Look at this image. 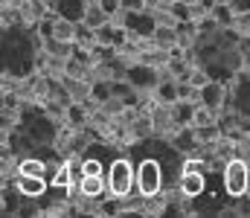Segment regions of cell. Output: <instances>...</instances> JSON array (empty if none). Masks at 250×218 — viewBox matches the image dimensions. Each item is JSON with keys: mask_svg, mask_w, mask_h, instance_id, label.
<instances>
[{"mask_svg": "<svg viewBox=\"0 0 250 218\" xmlns=\"http://www.w3.org/2000/svg\"><path fill=\"white\" fill-rule=\"evenodd\" d=\"M134 183H137V172H134L131 160H125V157L114 160L111 169H108V192L117 195V198H125L134 189Z\"/></svg>", "mask_w": 250, "mask_h": 218, "instance_id": "6da1fadb", "label": "cell"}, {"mask_svg": "<svg viewBox=\"0 0 250 218\" xmlns=\"http://www.w3.org/2000/svg\"><path fill=\"white\" fill-rule=\"evenodd\" d=\"M250 183V163L245 160H230L224 166V189L230 198H248Z\"/></svg>", "mask_w": 250, "mask_h": 218, "instance_id": "7a4b0ae2", "label": "cell"}, {"mask_svg": "<svg viewBox=\"0 0 250 218\" xmlns=\"http://www.w3.org/2000/svg\"><path fill=\"white\" fill-rule=\"evenodd\" d=\"M160 186H163V169H160V163L154 157L143 160L137 166V189H140V195L143 198H154L160 192Z\"/></svg>", "mask_w": 250, "mask_h": 218, "instance_id": "3957f363", "label": "cell"}, {"mask_svg": "<svg viewBox=\"0 0 250 218\" xmlns=\"http://www.w3.org/2000/svg\"><path fill=\"white\" fill-rule=\"evenodd\" d=\"M15 189H18L23 198H44V192H47V178H44V175H23V172H18Z\"/></svg>", "mask_w": 250, "mask_h": 218, "instance_id": "277c9868", "label": "cell"}, {"mask_svg": "<svg viewBox=\"0 0 250 218\" xmlns=\"http://www.w3.org/2000/svg\"><path fill=\"white\" fill-rule=\"evenodd\" d=\"M204 189H207L204 169H184V175H181V192L187 198H201Z\"/></svg>", "mask_w": 250, "mask_h": 218, "instance_id": "5b68a950", "label": "cell"}, {"mask_svg": "<svg viewBox=\"0 0 250 218\" xmlns=\"http://www.w3.org/2000/svg\"><path fill=\"white\" fill-rule=\"evenodd\" d=\"M79 192L84 198H102L105 195V175H82L79 178Z\"/></svg>", "mask_w": 250, "mask_h": 218, "instance_id": "8992f818", "label": "cell"}, {"mask_svg": "<svg viewBox=\"0 0 250 218\" xmlns=\"http://www.w3.org/2000/svg\"><path fill=\"white\" fill-rule=\"evenodd\" d=\"M125 26H131V29L140 32V35H154V32H157L154 20H151L148 15H143V12H128V15H125Z\"/></svg>", "mask_w": 250, "mask_h": 218, "instance_id": "52a82bcc", "label": "cell"}, {"mask_svg": "<svg viewBox=\"0 0 250 218\" xmlns=\"http://www.w3.org/2000/svg\"><path fill=\"white\" fill-rule=\"evenodd\" d=\"M59 15L70 18V20H84V12H87V0H59Z\"/></svg>", "mask_w": 250, "mask_h": 218, "instance_id": "ba28073f", "label": "cell"}, {"mask_svg": "<svg viewBox=\"0 0 250 218\" xmlns=\"http://www.w3.org/2000/svg\"><path fill=\"white\" fill-rule=\"evenodd\" d=\"M105 20H108V12L102 9V3H87L84 23H87V26H93V29H99V26H105Z\"/></svg>", "mask_w": 250, "mask_h": 218, "instance_id": "9c48e42d", "label": "cell"}, {"mask_svg": "<svg viewBox=\"0 0 250 218\" xmlns=\"http://www.w3.org/2000/svg\"><path fill=\"white\" fill-rule=\"evenodd\" d=\"M201 105L209 108V111L218 108V105H221V84H215V81H212V84H204V87H201Z\"/></svg>", "mask_w": 250, "mask_h": 218, "instance_id": "30bf717a", "label": "cell"}, {"mask_svg": "<svg viewBox=\"0 0 250 218\" xmlns=\"http://www.w3.org/2000/svg\"><path fill=\"white\" fill-rule=\"evenodd\" d=\"M128 81H131V84H154V70H148V67H134V70H128Z\"/></svg>", "mask_w": 250, "mask_h": 218, "instance_id": "8fae6325", "label": "cell"}, {"mask_svg": "<svg viewBox=\"0 0 250 218\" xmlns=\"http://www.w3.org/2000/svg\"><path fill=\"white\" fill-rule=\"evenodd\" d=\"M21 172H23V175H47V166H44V160L29 157V160L21 163Z\"/></svg>", "mask_w": 250, "mask_h": 218, "instance_id": "7c38bea8", "label": "cell"}, {"mask_svg": "<svg viewBox=\"0 0 250 218\" xmlns=\"http://www.w3.org/2000/svg\"><path fill=\"white\" fill-rule=\"evenodd\" d=\"M178 96H181V93H178V87H175L172 81H166V84H160V99H163V102H175Z\"/></svg>", "mask_w": 250, "mask_h": 218, "instance_id": "4fadbf2b", "label": "cell"}, {"mask_svg": "<svg viewBox=\"0 0 250 218\" xmlns=\"http://www.w3.org/2000/svg\"><path fill=\"white\" fill-rule=\"evenodd\" d=\"M82 175H105V172H102V163L90 157V160H84V163H82Z\"/></svg>", "mask_w": 250, "mask_h": 218, "instance_id": "5bb4252c", "label": "cell"}, {"mask_svg": "<svg viewBox=\"0 0 250 218\" xmlns=\"http://www.w3.org/2000/svg\"><path fill=\"white\" fill-rule=\"evenodd\" d=\"M154 38H157V41H163V44H169V41H175L178 35H175V29H169V26H160V29L154 32Z\"/></svg>", "mask_w": 250, "mask_h": 218, "instance_id": "9a60e30c", "label": "cell"}, {"mask_svg": "<svg viewBox=\"0 0 250 218\" xmlns=\"http://www.w3.org/2000/svg\"><path fill=\"white\" fill-rule=\"evenodd\" d=\"M227 3H230V9H233L236 15H242V12L250 15V0H227Z\"/></svg>", "mask_w": 250, "mask_h": 218, "instance_id": "2e32d148", "label": "cell"}, {"mask_svg": "<svg viewBox=\"0 0 250 218\" xmlns=\"http://www.w3.org/2000/svg\"><path fill=\"white\" fill-rule=\"evenodd\" d=\"M146 0H123V9L125 12H143Z\"/></svg>", "mask_w": 250, "mask_h": 218, "instance_id": "e0dca14e", "label": "cell"}, {"mask_svg": "<svg viewBox=\"0 0 250 218\" xmlns=\"http://www.w3.org/2000/svg\"><path fill=\"white\" fill-rule=\"evenodd\" d=\"M99 3H102V9H105L108 15H114V12L123 6V0H99Z\"/></svg>", "mask_w": 250, "mask_h": 218, "instance_id": "ac0fdd59", "label": "cell"}, {"mask_svg": "<svg viewBox=\"0 0 250 218\" xmlns=\"http://www.w3.org/2000/svg\"><path fill=\"white\" fill-rule=\"evenodd\" d=\"M70 119H73V122H84V114H82L79 105H70Z\"/></svg>", "mask_w": 250, "mask_h": 218, "instance_id": "d6986e66", "label": "cell"}, {"mask_svg": "<svg viewBox=\"0 0 250 218\" xmlns=\"http://www.w3.org/2000/svg\"><path fill=\"white\" fill-rule=\"evenodd\" d=\"M87 3H99V0H87Z\"/></svg>", "mask_w": 250, "mask_h": 218, "instance_id": "ffe728a7", "label": "cell"}, {"mask_svg": "<svg viewBox=\"0 0 250 218\" xmlns=\"http://www.w3.org/2000/svg\"><path fill=\"white\" fill-rule=\"evenodd\" d=\"M3 3H9V0H3Z\"/></svg>", "mask_w": 250, "mask_h": 218, "instance_id": "44dd1931", "label": "cell"}]
</instances>
